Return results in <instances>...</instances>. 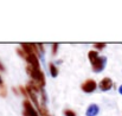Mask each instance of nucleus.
Returning a JSON list of instances; mask_svg holds the SVG:
<instances>
[{
    "label": "nucleus",
    "instance_id": "5",
    "mask_svg": "<svg viewBox=\"0 0 122 116\" xmlns=\"http://www.w3.org/2000/svg\"><path fill=\"white\" fill-rule=\"evenodd\" d=\"M25 59L27 61L29 65H31V66H33V68H36V69H39V68H41V65H39V59H38L37 55H33V53H32V55H26Z\"/></svg>",
    "mask_w": 122,
    "mask_h": 116
},
{
    "label": "nucleus",
    "instance_id": "11",
    "mask_svg": "<svg viewBox=\"0 0 122 116\" xmlns=\"http://www.w3.org/2000/svg\"><path fill=\"white\" fill-rule=\"evenodd\" d=\"M64 115L65 116H76V113L71 109H65L64 110Z\"/></svg>",
    "mask_w": 122,
    "mask_h": 116
},
{
    "label": "nucleus",
    "instance_id": "15",
    "mask_svg": "<svg viewBox=\"0 0 122 116\" xmlns=\"http://www.w3.org/2000/svg\"><path fill=\"white\" fill-rule=\"evenodd\" d=\"M0 70H1V71H4V70H5V69H4V65H2L1 63H0Z\"/></svg>",
    "mask_w": 122,
    "mask_h": 116
},
{
    "label": "nucleus",
    "instance_id": "10",
    "mask_svg": "<svg viewBox=\"0 0 122 116\" xmlns=\"http://www.w3.org/2000/svg\"><path fill=\"white\" fill-rule=\"evenodd\" d=\"M106 46H107L106 43H96V44H94V47L97 49V50H103V49H106Z\"/></svg>",
    "mask_w": 122,
    "mask_h": 116
},
{
    "label": "nucleus",
    "instance_id": "2",
    "mask_svg": "<svg viewBox=\"0 0 122 116\" xmlns=\"http://www.w3.org/2000/svg\"><path fill=\"white\" fill-rule=\"evenodd\" d=\"M96 88H97V84H96V82L94 79H86L81 85V89L84 92H86V94L94 92L96 90Z\"/></svg>",
    "mask_w": 122,
    "mask_h": 116
},
{
    "label": "nucleus",
    "instance_id": "9",
    "mask_svg": "<svg viewBox=\"0 0 122 116\" xmlns=\"http://www.w3.org/2000/svg\"><path fill=\"white\" fill-rule=\"evenodd\" d=\"M88 57H89V61H90V63H91V62H94V61L98 57V53H97L96 50H92V51H89Z\"/></svg>",
    "mask_w": 122,
    "mask_h": 116
},
{
    "label": "nucleus",
    "instance_id": "4",
    "mask_svg": "<svg viewBox=\"0 0 122 116\" xmlns=\"http://www.w3.org/2000/svg\"><path fill=\"white\" fill-rule=\"evenodd\" d=\"M98 88L102 90V91H108L113 88V81L109 77H104L98 84Z\"/></svg>",
    "mask_w": 122,
    "mask_h": 116
},
{
    "label": "nucleus",
    "instance_id": "14",
    "mask_svg": "<svg viewBox=\"0 0 122 116\" xmlns=\"http://www.w3.org/2000/svg\"><path fill=\"white\" fill-rule=\"evenodd\" d=\"M19 89H20V91H21V92H23V95H24V96H25V97H27V94H26V90H25V89H24V88H23V86H20V88H19Z\"/></svg>",
    "mask_w": 122,
    "mask_h": 116
},
{
    "label": "nucleus",
    "instance_id": "17",
    "mask_svg": "<svg viewBox=\"0 0 122 116\" xmlns=\"http://www.w3.org/2000/svg\"><path fill=\"white\" fill-rule=\"evenodd\" d=\"M0 84H2V81H1V77H0Z\"/></svg>",
    "mask_w": 122,
    "mask_h": 116
},
{
    "label": "nucleus",
    "instance_id": "8",
    "mask_svg": "<svg viewBox=\"0 0 122 116\" xmlns=\"http://www.w3.org/2000/svg\"><path fill=\"white\" fill-rule=\"evenodd\" d=\"M49 69H50V72H51V76L52 77H56L58 75V68L53 63H50L49 64Z\"/></svg>",
    "mask_w": 122,
    "mask_h": 116
},
{
    "label": "nucleus",
    "instance_id": "13",
    "mask_svg": "<svg viewBox=\"0 0 122 116\" xmlns=\"http://www.w3.org/2000/svg\"><path fill=\"white\" fill-rule=\"evenodd\" d=\"M57 47H58V44H53V46H52V53H53V55H56Z\"/></svg>",
    "mask_w": 122,
    "mask_h": 116
},
{
    "label": "nucleus",
    "instance_id": "1",
    "mask_svg": "<svg viewBox=\"0 0 122 116\" xmlns=\"http://www.w3.org/2000/svg\"><path fill=\"white\" fill-rule=\"evenodd\" d=\"M26 71L32 77L33 82L36 84H38L39 86H44L45 85V77H44V74H43V71H41V69H36V68L29 65L26 68Z\"/></svg>",
    "mask_w": 122,
    "mask_h": 116
},
{
    "label": "nucleus",
    "instance_id": "3",
    "mask_svg": "<svg viewBox=\"0 0 122 116\" xmlns=\"http://www.w3.org/2000/svg\"><path fill=\"white\" fill-rule=\"evenodd\" d=\"M106 62H107L106 57H100V56H98L94 62H91L92 70H94L95 72H100V71H102V70H103V68H104Z\"/></svg>",
    "mask_w": 122,
    "mask_h": 116
},
{
    "label": "nucleus",
    "instance_id": "16",
    "mask_svg": "<svg viewBox=\"0 0 122 116\" xmlns=\"http://www.w3.org/2000/svg\"><path fill=\"white\" fill-rule=\"evenodd\" d=\"M119 91H120V94H121V95H122V85H121V86H120V88H119Z\"/></svg>",
    "mask_w": 122,
    "mask_h": 116
},
{
    "label": "nucleus",
    "instance_id": "12",
    "mask_svg": "<svg viewBox=\"0 0 122 116\" xmlns=\"http://www.w3.org/2000/svg\"><path fill=\"white\" fill-rule=\"evenodd\" d=\"M0 95L2 97H6V88L4 86V84H0Z\"/></svg>",
    "mask_w": 122,
    "mask_h": 116
},
{
    "label": "nucleus",
    "instance_id": "6",
    "mask_svg": "<svg viewBox=\"0 0 122 116\" xmlns=\"http://www.w3.org/2000/svg\"><path fill=\"white\" fill-rule=\"evenodd\" d=\"M21 49L24 50L25 55H36V49H35V45L33 44H27V43H23L21 44Z\"/></svg>",
    "mask_w": 122,
    "mask_h": 116
},
{
    "label": "nucleus",
    "instance_id": "7",
    "mask_svg": "<svg viewBox=\"0 0 122 116\" xmlns=\"http://www.w3.org/2000/svg\"><path fill=\"white\" fill-rule=\"evenodd\" d=\"M98 114V107L96 104H90L86 109V116H96Z\"/></svg>",
    "mask_w": 122,
    "mask_h": 116
}]
</instances>
